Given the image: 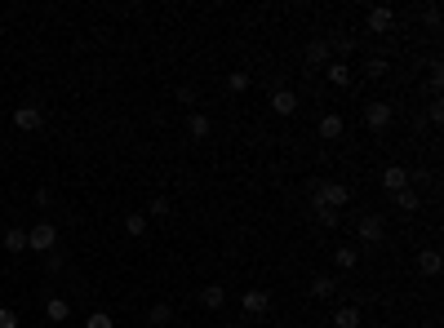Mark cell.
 <instances>
[{
	"label": "cell",
	"mask_w": 444,
	"mask_h": 328,
	"mask_svg": "<svg viewBox=\"0 0 444 328\" xmlns=\"http://www.w3.org/2000/svg\"><path fill=\"white\" fill-rule=\"evenodd\" d=\"M329 49H338L347 58V53H355V36H338V40H329Z\"/></svg>",
	"instance_id": "cell-27"
},
{
	"label": "cell",
	"mask_w": 444,
	"mask_h": 328,
	"mask_svg": "<svg viewBox=\"0 0 444 328\" xmlns=\"http://www.w3.org/2000/svg\"><path fill=\"white\" fill-rule=\"evenodd\" d=\"M200 306H205V311H222V306H226V288L222 284H205L200 288Z\"/></svg>",
	"instance_id": "cell-12"
},
{
	"label": "cell",
	"mask_w": 444,
	"mask_h": 328,
	"mask_svg": "<svg viewBox=\"0 0 444 328\" xmlns=\"http://www.w3.org/2000/svg\"><path fill=\"white\" fill-rule=\"evenodd\" d=\"M395 209H400V213H418V191H413V186L395 191Z\"/></svg>",
	"instance_id": "cell-21"
},
{
	"label": "cell",
	"mask_w": 444,
	"mask_h": 328,
	"mask_svg": "<svg viewBox=\"0 0 444 328\" xmlns=\"http://www.w3.org/2000/svg\"><path fill=\"white\" fill-rule=\"evenodd\" d=\"M386 71H391V62H386V58H369V62H364V76H373V80H382Z\"/></svg>",
	"instance_id": "cell-24"
},
{
	"label": "cell",
	"mask_w": 444,
	"mask_h": 328,
	"mask_svg": "<svg viewBox=\"0 0 444 328\" xmlns=\"http://www.w3.org/2000/svg\"><path fill=\"white\" fill-rule=\"evenodd\" d=\"M174 328H178V324H174Z\"/></svg>",
	"instance_id": "cell-34"
},
{
	"label": "cell",
	"mask_w": 444,
	"mask_h": 328,
	"mask_svg": "<svg viewBox=\"0 0 444 328\" xmlns=\"http://www.w3.org/2000/svg\"><path fill=\"white\" fill-rule=\"evenodd\" d=\"M0 328H18V315L9 306H0Z\"/></svg>",
	"instance_id": "cell-31"
},
{
	"label": "cell",
	"mask_w": 444,
	"mask_h": 328,
	"mask_svg": "<svg viewBox=\"0 0 444 328\" xmlns=\"http://www.w3.org/2000/svg\"><path fill=\"white\" fill-rule=\"evenodd\" d=\"M334 293H338L334 275H311V297H334Z\"/></svg>",
	"instance_id": "cell-16"
},
{
	"label": "cell",
	"mask_w": 444,
	"mask_h": 328,
	"mask_svg": "<svg viewBox=\"0 0 444 328\" xmlns=\"http://www.w3.org/2000/svg\"><path fill=\"white\" fill-rule=\"evenodd\" d=\"M45 266H49V270H62V266H67V257H62V253H45Z\"/></svg>",
	"instance_id": "cell-29"
},
{
	"label": "cell",
	"mask_w": 444,
	"mask_h": 328,
	"mask_svg": "<svg viewBox=\"0 0 444 328\" xmlns=\"http://www.w3.org/2000/svg\"><path fill=\"white\" fill-rule=\"evenodd\" d=\"M178 102H187V107L196 102V89H191V84H183V89H178Z\"/></svg>",
	"instance_id": "cell-32"
},
{
	"label": "cell",
	"mask_w": 444,
	"mask_h": 328,
	"mask_svg": "<svg viewBox=\"0 0 444 328\" xmlns=\"http://www.w3.org/2000/svg\"><path fill=\"white\" fill-rule=\"evenodd\" d=\"M240 311L253 315V320H258V315H267L271 311V293H267V288H244V293H240Z\"/></svg>",
	"instance_id": "cell-3"
},
{
	"label": "cell",
	"mask_w": 444,
	"mask_h": 328,
	"mask_svg": "<svg viewBox=\"0 0 444 328\" xmlns=\"http://www.w3.org/2000/svg\"><path fill=\"white\" fill-rule=\"evenodd\" d=\"M5 249L9 253H27V231L23 227H9L5 231Z\"/></svg>",
	"instance_id": "cell-20"
},
{
	"label": "cell",
	"mask_w": 444,
	"mask_h": 328,
	"mask_svg": "<svg viewBox=\"0 0 444 328\" xmlns=\"http://www.w3.org/2000/svg\"><path fill=\"white\" fill-rule=\"evenodd\" d=\"M45 315H49L54 324H62V320H71V306L62 302V297H49V302H45Z\"/></svg>",
	"instance_id": "cell-18"
},
{
	"label": "cell",
	"mask_w": 444,
	"mask_h": 328,
	"mask_svg": "<svg viewBox=\"0 0 444 328\" xmlns=\"http://www.w3.org/2000/svg\"><path fill=\"white\" fill-rule=\"evenodd\" d=\"M325 76H329V84H334V89H347V84H351V67L338 58V62H329V67H325Z\"/></svg>",
	"instance_id": "cell-13"
},
{
	"label": "cell",
	"mask_w": 444,
	"mask_h": 328,
	"mask_svg": "<svg viewBox=\"0 0 444 328\" xmlns=\"http://www.w3.org/2000/svg\"><path fill=\"white\" fill-rule=\"evenodd\" d=\"M54 244H58V227H54V222H36V227L27 231V249L54 253Z\"/></svg>",
	"instance_id": "cell-2"
},
{
	"label": "cell",
	"mask_w": 444,
	"mask_h": 328,
	"mask_svg": "<svg viewBox=\"0 0 444 328\" xmlns=\"http://www.w3.org/2000/svg\"><path fill=\"white\" fill-rule=\"evenodd\" d=\"M391 116H395L391 102H369V107H364V125H369L373 134H382V129L391 125Z\"/></svg>",
	"instance_id": "cell-5"
},
{
	"label": "cell",
	"mask_w": 444,
	"mask_h": 328,
	"mask_svg": "<svg viewBox=\"0 0 444 328\" xmlns=\"http://www.w3.org/2000/svg\"><path fill=\"white\" fill-rule=\"evenodd\" d=\"M409 177H413V173H409L404 164H386V168H382V191H391V195L404 191V186H409Z\"/></svg>",
	"instance_id": "cell-8"
},
{
	"label": "cell",
	"mask_w": 444,
	"mask_h": 328,
	"mask_svg": "<svg viewBox=\"0 0 444 328\" xmlns=\"http://www.w3.org/2000/svg\"><path fill=\"white\" fill-rule=\"evenodd\" d=\"M226 89H231V93H244V89H249V71H231V76H226Z\"/></svg>",
	"instance_id": "cell-25"
},
{
	"label": "cell",
	"mask_w": 444,
	"mask_h": 328,
	"mask_svg": "<svg viewBox=\"0 0 444 328\" xmlns=\"http://www.w3.org/2000/svg\"><path fill=\"white\" fill-rule=\"evenodd\" d=\"M360 306H338L334 311V328H360Z\"/></svg>",
	"instance_id": "cell-14"
},
{
	"label": "cell",
	"mask_w": 444,
	"mask_h": 328,
	"mask_svg": "<svg viewBox=\"0 0 444 328\" xmlns=\"http://www.w3.org/2000/svg\"><path fill=\"white\" fill-rule=\"evenodd\" d=\"M169 320H174V311H169V302H156V306H151V311H147V324H151V328H169Z\"/></svg>",
	"instance_id": "cell-17"
},
{
	"label": "cell",
	"mask_w": 444,
	"mask_h": 328,
	"mask_svg": "<svg viewBox=\"0 0 444 328\" xmlns=\"http://www.w3.org/2000/svg\"><path fill=\"white\" fill-rule=\"evenodd\" d=\"M218 328H235V324H218Z\"/></svg>",
	"instance_id": "cell-33"
},
{
	"label": "cell",
	"mask_w": 444,
	"mask_h": 328,
	"mask_svg": "<svg viewBox=\"0 0 444 328\" xmlns=\"http://www.w3.org/2000/svg\"><path fill=\"white\" fill-rule=\"evenodd\" d=\"M355 262H360V249H338V253H334V266H338V270H351Z\"/></svg>",
	"instance_id": "cell-22"
},
{
	"label": "cell",
	"mask_w": 444,
	"mask_h": 328,
	"mask_svg": "<svg viewBox=\"0 0 444 328\" xmlns=\"http://www.w3.org/2000/svg\"><path fill=\"white\" fill-rule=\"evenodd\" d=\"M418 270H422V275H440V253L436 249H422L418 253Z\"/></svg>",
	"instance_id": "cell-19"
},
{
	"label": "cell",
	"mask_w": 444,
	"mask_h": 328,
	"mask_svg": "<svg viewBox=\"0 0 444 328\" xmlns=\"http://www.w3.org/2000/svg\"><path fill=\"white\" fill-rule=\"evenodd\" d=\"M271 111H276V116H294L298 111L294 89H271Z\"/></svg>",
	"instance_id": "cell-11"
},
{
	"label": "cell",
	"mask_w": 444,
	"mask_h": 328,
	"mask_svg": "<svg viewBox=\"0 0 444 328\" xmlns=\"http://www.w3.org/2000/svg\"><path fill=\"white\" fill-rule=\"evenodd\" d=\"M151 218H169V200H165V195H156V200H151Z\"/></svg>",
	"instance_id": "cell-28"
},
{
	"label": "cell",
	"mask_w": 444,
	"mask_h": 328,
	"mask_svg": "<svg viewBox=\"0 0 444 328\" xmlns=\"http://www.w3.org/2000/svg\"><path fill=\"white\" fill-rule=\"evenodd\" d=\"M355 236H360V244H382L386 218H382V213H364V218L355 222Z\"/></svg>",
	"instance_id": "cell-1"
},
{
	"label": "cell",
	"mask_w": 444,
	"mask_h": 328,
	"mask_svg": "<svg viewBox=\"0 0 444 328\" xmlns=\"http://www.w3.org/2000/svg\"><path fill=\"white\" fill-rule=\"evenodd\" d=\"M125 236H147V218H143V213H129V218H125Z\"/></svg>",
	"instance_id": "cell-23"
},
{
	"label": "cell",
	"mask_w": 444,
	"mask_h": 328,
	"mask_svg": "<svg viewBox=\"0 0 444 328\" xmlns=\"http://www.w3.org/2000/svg\"><path fill=\"white\" fill-rule=\"evenodd\" d=\"M427 116H431V125H444V102H440V98L431 102V111H427Z\"/></svg>",
	"instance_id": "cell-30"
},
{
	"label": "cell",
	"mask_w": 444,
	"mask_h": 328,
	"mask_svg": "<svg viewBox=\"0 0 444 328\" xmlns=\"http://www.w3.org/2000/svg\"><path fill=\"white\" fill-rule=\"evenodd\" d=\"M329 62H334V49H329V40H311V45H307V67H311V71H325Z\"/></svg>",
	"instance_id": "cell-9"
},
{
	"label": "cell",
	"mask_w": 444,
	"mask_h": 328,
	"mask_svg": "<svg viewBox=\"0 0 444 328\" xmlns=\"http://www.w3.org/2000/svg\"><path fill=\"white\" fill-rule=\"evenodd\" d=\"M320 200L338 213V209H347V200H351V186L347 182H320Z\"/></svg>",
	"instance_id": "cell-4"
},
{
	"label": "cell",
	"mask_w": 444,
	"mask_h": 328,
	"mask_svg": "<svg viewBox=\"0 0 444 328\" xmlns=\"http://www.w3.org/2000/svg\"><path fill=\"white\" fill-rule=\"evenodd\" d=\"M342 134H347V120L338 116V111H329V116L320 120V138H325V142H338Z\"/></svg>",
	"instance_id": "cell-10"
},
{
	"label": "cell",
	"mask_w": 444,
	"mask_h": 328,
	"mask_svg": "<svg viewBox=\"0 0 444 328\" xmlns=\"http://www.w3.org/2000/svg\"><path fill=\"white\" fill-rule=\"evenodd\" d=\"M209 116H205V111H191V116H187V134L191 138H209Z\"/></svg>",
	"instance_id": "cell-15"
},
{
	"label": "cell",
	"mask_w": 444,
	"mask_h": 328,
	"mask_svg": "<svg viewBox=\"0 0 444 328\" xmlns=\"http://www.w3.org/2000/svg\"><path fill=\"white\" fill-rule=\"evenodd\" d=\"M391 27H395V9H391V5H373V9H369V31H373V36H386Z\"/></svg>",
	"instance_id": "cell-6"
},
{
	"label": "cell",
	"mask_w": 444,
	"mask_h": 328,
	"mask_svg": "<svg viewBox=\"0 0 444 328\" xmlns=\"http://www.w3.org/2000/svg\"><path fill=\"white\" fill-rule=\"evenodd\" d=\"M84 328H116V320H111L107 311H93L89 320H84Z\"/></svg>",
	"instance_id": "cell-26"
},
{
	"label": "cell",
	"mask_w": 444,
	"mask_h": 328,
	"mask_svg": "<svg viewBox=\"0 0 444 328\" xmlns=\"http://www.w3.org/2000/svg\"><path fill=\"white\" fill-rule=\"evenodd\" d=\"M14 125L23 129V134H36V129L45 125V111H40V107H32V102H27V107H18V111H14Z\"/></svg>",
	"instance_id": "cell-7"
}]
</instances>
